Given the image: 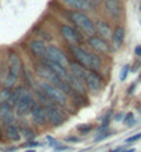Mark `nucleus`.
<instances>
[{"instance_id":"f03ea898","label":"nucleus","mask_w":141,"mask_h":152,"mask_svg":"<svg viewBox=\"0 0 141 152\" xmlns=\"http://www.w3.org/2000/svg\"><path fill=\"white\" fill-rule=\"evenodd\" d=\"M35 72L37 73V76H39L43 82H47V83L58 87L60 90H62L65 94H72V91H71V88H69L68 84L65 83L64 80H61L60 77L53 72L50 68H47L43 62H39V64L35 65Z\"/></svg>"},{"instance_id":"dca6fc26","label":"nucleus","mask_w":141,"mask_h":152,"mask_svg":"<svg viewBox=\"0 0 141 152\" xmlns=\"http://www.w3.org/2000/svg\"><path fill=\"white\" fill-rule=\"evenodd\" d=\"M125 36H126L125 28L121 26V25H118L116 28L112 31V36H111V46H112L113 50H119L123 46Z\"/></svg>"},{"instance_id":"a211bd4d","label":"nucleus","mask_w":141,"mask_h":152,"mask_svg":"<svg viewBox=\"0 0 141 152\" xmlns=\"http://www.w3.org/2000/svg\"><path fill=\"white\" fill-rule=\"evenodd\" d=\"M94 28H96V33L98 36H101L105 40L111 39V36H112V28L109 26L108 22H105V21H97L96 24H94Z\"/></svg>"},{"instance_id":"b1692460","label":"nucleus","mask_w":141,"mask_h":152,"mask_svg":"<svg viewBox=\"0 0 141 152\" xmlns=\"http://www.w3.org/2000/svg\"><path fill=\"white\" fill-rule=\"evenodd\" d=\"M123 123H125L126 126H133V124H136L133 113H127V115L125 116V119H123Z\"/></svg>"},{"instance_id":"72a5a7b5","label":"nucleus","mask_w":141,"mask_h":152,"mask_svg":"<svg viewBox=\"0 0 141 152\" xmlns=\"http://www.w3.org/2000/svg\"><path fill=\"white\" fill-rule=\"evenodd\" d=\"M0 126H1V122H0Z\"/></svg>"},{"instance_id":"393cba45","label":"nucleus","mask_w":141,"mask_h":152,"mask_svg":"<svg viewBox=\"0 0 141 152\" xmlns=\"http://www.w3.org/2000/svg\"><path fill=\"white\" fill-rule=\"evenodd\" d=\"M91 129H93L91 124H80V126H77V132L80 133V134H87Z\"/></svg>"},{"instance_id":"c85d7f7f","label":"nucleus","mask_w":141,"mask_h":152,"mask_svg":"<svg viewBox=\"0 0 141 152\" xmlns=\"http://www.w3.org/2000/svg\"><path fill=\"white\" fill-rule=\"evenodd\" d=\"M134 53H136V56H137V57H141V46H140V44L134 48Z\"/></svg>"},{"instance_id":"9b49d317","label":"nucleus","mask_w":141,"mask_h":152,"mask_svg":"<svg viewBox=\"0 0 141 152\" xmlns=\"http://www.w3.org/2000/svg\"><path fill=\"white\" fill-rule=\"evenodd\" d=\"M45 58L54 61V62H57V64H61L62 66H66V68H68L69 62H71L69 58H68V56H66L61 48L57 47V46H47V51H46Z\"/></svg>"},{"instance_id":"1a4fd4ad","label":"nucleus","mask_w":141,"mask_h":152,"mask_svg":"<svg viewBox=\"0 0 141 152\" xmlns=\"http://www.w3.org/2000/svg\"><path fill=\"white\" fill-rule=\"evenodd\" d=\"M102 77L98 75L97 71H91V69H87L86 72V79H85V86L86 88H89L91 93L94 94H98V93L102 90Z\"/></svg>"},{"instance_id":"473e14b6","label":"nucleus","mask_w":141,"mask_h":152,"mask_svg":"<svg viewBox=\"0 0 141 152\" xmlns=\"http://www.w3.org/2000/svg\"><path fill=\"white\" fill-rule=\"evenodd\" d=\"M28 152H35V151H33V149H29V151Z\"/></svg>"},{"instance_id":"6ab92c4d","label":"nucleus","mask_w":141,"mask_h":152,"mask_svg":"<svg viewBox=\"0 0 141 152\" xmlns=\"http://www.w3.org/2000/svg\"><path fill=\"white\" fill-rule=\"evenodd\" d=\"M68 69H69V72H71V75L75 76L76 79L82 80L83 83H85V79H86V72H87V69L83 68L82 65H79L77 62H75V61H71L68 65Z\"/></svg>"},{"instance_id":"cd10ccee","label":"nucleus","mask_w":141,"mask_h":152,"mask_svg":"<svg viewBox=\"0 0 141 152\" xmlns=\"http://www.w3.org/2000/svg\"><path fill=\"white\" fill-rule=\"evenodd\" d=\"M24 147L25 148H36V147H40V144L36 142V141H29V142H26Z\"/></svg>"},{"instance_id":"0eeeda50","label":"nucleus","mask_w":141,"mask_h":152,"mask_svg":"<svg viewBox=\"0 0 141 152\" xmlns=\"http://www.w3.org/2000/svg\"><path fill=\"white\" fill-rule=\"evenodd\" d=\"M87 43H89L90 48L93 50L96 54H109L112 51V46H109L108 40L102 39L98 35H91L87 36Z\"/></svg>"},{"instance_id":"a878e982","label":"nucleus","mask_w":141,"mask_h":152,"mask_svg":"<svg viewBox=\"0 0 141 152\" xmlns=\"http://www.w3.org/2000/svg\"><path fill=\"white\" fill-rule=\"evenodd\" d=\"M109 136H111V132H109V130H107V132L101 133V136H97L96 137V141H102V140H105V138H108Z\"/></svg>"},{"instance_id":"f3484780","label":"nucleus","mask_w":141,"mask_h":152,"mask_svg":"<svg viewBox=\"0 0 141 152\" xmlns=\"http://www.w3.org/2000/svg\"><path fill=\"white\" fill-rule=\"evenodd\" d=\"M66 7L72 8L75 11H89L91 10V1L90 0H60Z\"/></svg>"},{"instance_id":"ddd939ff","label":"nucleus","mask_w":141,"mask_h":152,"mask_svg":"<svg viewBox=\"0 0 141 152\" xmlns=\"http://www.w3.org/2000/svg\"><path fill=\"white\" fill-rule=\"evenodd\" d=\"M31 116H32V120L39 126H43V124L47 123V115H46V108L39 102H35L31 109Z\"/></svg>"},{"instance_id":"412c9836","label":"nucleus","mask_w":141,"mask_h":152,"mask_svg":"<svg viewBox=\"0 0 141 152\" xmlns=\"http://www.w3.org/2000/svg\"><path fill=\"white\" fill-rule=\"evenodd\" d=\"M11 90L12 88H7V87H3L0 90V104L1 102H7L8 104V100H10V96H11Z\"/></svg>"},{"instance_id":"f704fd0d","label":"nucleus","mask_w":141,"mask_h":152,"mask_svg":"<svg viewBox=\"0 0 141 152\" xmlns=\"http://www.w3.org/2000/svg\"><path fill=\"white\" fill-rule=\"evenodd\" d=\"M0 73H1V71H0Z\"/></svg>"},{"instance_id":"aec40b11","label":"nucleus","mask_w":141,"mask_h":152,"mask_svg":"<svg viewBox=\"0 0 141 152\" xmlns=\"http://www.w3.org/2000/svg\"><path fill=\"white\" fill-rule=\"evenodd\" d=\"M6 137L10 141H20L21 140V132L20 127L15 124H8L6 126Z\"/></svg>"},{"instance_id":"6e6552de","label":"nucleus","mask_w":141,"mask_h":152,"mask_svg":"<svg viewBox=\"0 0 141 152\" xmlns=\"http://www.w3.org/2000/svg\"><path fill=\"white\" fill-rule=\"evenodd\" d=\"M60 33L61 36L68 42V44H77V46H80L83 43V36L80 35V32L76 28L71 26V25L62 24L60 26Z\"/></svg>"},{"instance_id":"39448f33","label":"nucleus","mask_w":141,"mask_h":152,"mask_svg":"<svg viewBox=\"0 0 141 152\" xmlns=\"http://www.w3.org/2000/svg\"><path fill=\"white\" fill-rule=\"evenodd\" d=\"M37 88L40 90V91H43L46 94V96L50 98V100L54 102V104L60 105V107H62V108H65L66 107V104H68V98H66V94H65L62 90H60L58 87H56V86H53V84L47 83V82H43V80H40L39 82V86H37Z\"/></svg>"},{"instance_id":"2eb2a0df","label":"nucleus","mask_w":141,"mask_h":152,"mask_svg":"<svg viewBox=\"0 0 141 152\" xmlns=\"http://www.w3.org/2000/svg\"><path fill=\"white\" fill-rule=\"evenodd\" d=\"M28 48H29V51H31V54H32L33 57H36V58H39V60H42V58H45L46 57L47 44H46L43 40L36 39V40L29 42Z\"/></svg>"},{"instance_id":"7ed1b4c3","label":"nucleus","mask_w":141,"mask_h":152,"mask_svg":"<svg viewBox=\"0 0 141 152\" xmlns=\"http://www.w3.org/2000/svg\"><path fill=\"white\" fill-rule=\"evenodd\" d=\"M21 69H22V62H21L20 57L15 53H11L8 57V66H7V73L4 76L3 80V87L12 88L18 82Z\"/></svg>"},{"instance_id":"5701e85b","label":"nucleus","mask_w":141,"mask_h":152,"mask_svg":"<svg viewBox=\"0 0 141 152\" xmlns=\"http://www.w3.org/2000/svg\"><path fill=\"white\" fill-rule=\"evenodd\" d=\"M129 71H130V65H125V66L122 68L121 75H119V79H121V82H125V80H126L127 75H129Z\"/></svg>"},{"instance_id":"f8f14e48","label":"nucleus","mask_w":141,"mask_h":152,"mask_svg":"<svg viewBox=\"0 0 141 152\" xmlns=\"http://www.w3.org/2000/svg\"><path fill=\"white\" fill-rule=\"evenodd\" d=\"M0 122L4 126L15 123V112L10 104L7 102H1L0 104Z\"/></svg>"},{"instance_id":"4be33fe9","label":"nucleus","mask_w":141,"mask_h":152,"mask_svg":"<svg viewBox=\"0 0 141 152\" xmlns=\"http://www.w3.org/2000/svg\"><path fill=\"white\" fill-rule=\"evenodd\" d=\"M20 132H21V137H25V138H28V140L33 138V136H35V133H33L32 129H31V127H26V126L21 127Z\"/></svg>"},{"instance_id":"bb28decb","label":"nucleus","mask_w":141,"mask_h":152,"mask_svg":"<svg viewBox=\"0 0 141 152\" xmlns=\"http://www.w3.org/2000/svg\"><path fill=\"white\" fill-rule=\"evenodd\" d=\"M138 140H141V132H140V133H137L136 136L129 137V138L126 140V142H134V141H138Z\"/></svg>"},{"instance_id":"423d86ee","label":"nucleus","mask_w":141,"mask_h":152,"mask_svg":"<svg viewBox=\"0 0 141 152\" xmlns=\"http://www.w3.org/2000/svg\"><path fill=\"white\" fill-rule=\"evenodd\" d=\"M46 115H47V122L51 123L53 126H61L65 122V115L62 111V107L50 102L48 105H46Z\"/></svg>"},{"instance_id":"9d476101","label":"nucleus","mask_w":141,"mask_h":152,"mask_svg":"<svg viewBox=\"0 0 141 152\" xmlns=\"http://www.w3.org/2000/svg\"><path fill=\"white\" fill-rule=\"evenodd\" d=\"M35 102H36V100H35L33 94L31 93L28 96H25L24 98H21V100L17 101V104L14 105V112H15V115H18V116L31 115V109H32Z\"/></svg>"},{"instance_id":"7c9ffc66","label":"nucleus","mask_w":141,"mask_h":152,"mask_svg":"<svg viewBox=\"0 0 141 152\" xmlns=\"http://www.w3.org/2000/svg\"><path fill=\"white\" fill-rule=\"evenodd\" d=\"M122 118H123V113H119V115H116V118H115V119H116V120H121Z\"/></svg>"},{"instance_id":"c756f323","label":"nucleus","mask_w":141,"mask_h":152,"mask_svg":"<svg viewBox=\"0 0 141 152\" xmlns=\"http://www.w3.org/2000/svg\"><path fill=\"white\" fill-rule=\"evenodd\" d=\"M66 141H71V142H77V138L76 137H68V138H66Z\"/></svg>"},{"instance_id":"4468645a","label":"nucleus","mask_w":141,"mask_h":152,"mask_svg":"<svg viewBox=\"0 0 141 152\" xmlns=\"http://www.w3.org/2000/svg\"><path fill=\"white\" fill-rule=\"evenodd\" d=\"M104 10L111 18L118 20L122 15L121 0H104Z\"/></svg>"},{"instance_id":"20e7f679","label":"nucleus","mask_w":141,"mask_h":152,"mask_svg":"<svg viewBox=\"0 0 141 152\" xmlns=\"http://www.w3.org/2000/svg\"><path fill=\"white\" fill-rule=\"evenodd\" d=\"M69 20L72 22L76 29H79L80 32H83L86 36H91L96 35V28H94V22L91 21L89 15H86L83 11H72L69 12Z\"/></svg>"},{"instance_id":"f257e3e1","label":"nucleus","mask_w":141,"mask_h":152,"mask_svg":"<svg viewBox=\"0 0 141 152\" xmlns=\"http://www.w3.org/2000/svg\"><path fill=\"white\" fill-rule=\"evenodd\" d=\"M69 51L72 54L75 62L82 65L83 68L91 69V71H100L102 66V61L98 57V54L87 51L77 44H69Z\"/></svg>"},{"instance_id":"2f4dec72","label":"nucleus","mask_w":141,"mask_h":152,"mask_svg":"<svg viewBox=\"0 0 141 152\" xmlns=\"http://www.w3.org/2000/svg\"><path fill=\"white\" fill-rule=\"evenodd\" d=\"M125 152H134V149H127V151H125Z\"/></svg>"}]
</instances>
